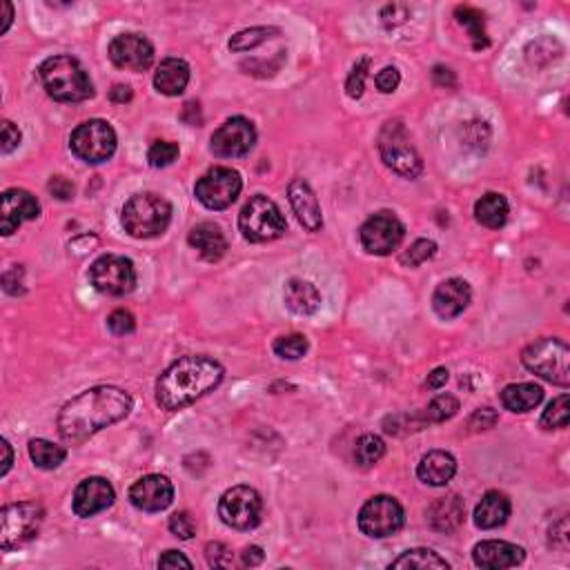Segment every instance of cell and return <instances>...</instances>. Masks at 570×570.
Masks as SVG:
<instances>
[{"label": "cell", "instance_id": "cell-57", "mask_svg": "<svg viewBox=\"0 0 570 570\" xmlns=\"http://www.w3.org/2000/svg\"><path fill=\"white\" fill-rule=\"evenodd\" d=\"M0 9H3V27H0V34H7V29L12 27L14 23V5L0 3Z\"/></svg>", "mask_w": 570, "mask_h": 570}, {"label": "cell", "instance_id": "cell-27", "mask_svg": "<svg viewBox=\"0 0 570 570\" xmlns=\"http://www.w3.org/2000/svg\"><path fill=\"white\" fill-rule=\"evenodd\" d=\"M189 82V65L181 58H165L154 74V87L165 96H181Z\"/></svg>", "mask_w": 570, "mask_h": 570}, {"label": "cell", "instance_id": "cell-8", "mask_svg": "<svg viewBox=\"0 0 570 570\" xmlns=\"http://www.w3.org/2000/svg\"><path fill=\"white\" fill-rule=\"evenodd\" d=\"M45 510L36 501H21V504L5 506L0 510V548L12 550L27 544L41 530Z\"/></svg>", "mask_w": 570, "mask_h": 570}, {"label": "cell", "instance_id": "cell-23", "mask_svg": "<svg viewBox=\"0 0 570 570\" xmlns=\"http://www.w3.org/2000/svg\"><path fill=\"white\" fill-rule=\"evenodd\" d=\"M188 243L203 256V259L214 263L223 259L227 252V238L217 223H198L188 234Z\"/></svg>", "mask_w": 570, "mask_h": 570}, {"label": "cell", "instance_id": "cell-53", "mask_svg": "<svg viewBox=\"0 0 570 570\" xmlns=\"http://www.w3.org/2000/svg\"><path fill=\"white\" fill-rule=\"evenodd\" d=\"M263 548L261 546H247L246 550H243V566H259V564L263 562Z\"/></svg>", "mask_w": 570, "mask_h": 570}, {"label": "cell", "instance_id": "cell-29", "mask_svg": "<svg viewBox=\"0 0 570 570\" xmlns=\"http://www.w3.org/2000/svg\"><path fill=\"white\" fill-rule=\"evenodd\" d=\"M544 390L537 383H510L501 392V403L510 412H528L542 403Z\"/></svg>", "mask_w": 570, "mask_h": 570}, {"label": "cell", "instance_id": "cell-50", "mask_svg": "<svg viewBox=\"0 0 570 570\" xmlns=\"http://www.w3.org/2000/svg\"><path fill=\"white\" fill-rule=\"evenodd\" d=\"M47 188H50V192L56 198H61V201H70V198L74 197V183L65 177H52Z\"/></svg>", "mask_w": 570, "mask_h": 570}, {"label": "cell", "instance_id": "cell-37", "mask_svg": "<svg viewBox=\"0 0 570 570\" xmlns=\"http://www.w3.org/2000/svg\"><path fill=\"white\" fill-rule=\"evenodd\" d=\"M457 411H459V401H457L452 394H440V397H435L428 403L426 412H423V421L428 423L448 421V419L457 415Z\"/></svg>", "mask_w": 570, "mask_h": 570}, {"label": "cell", "instance_id": "cell-33", "mask_svg": "<svg viewBox=\"0 0 570 570\" xmlns=\"http://www.w3.org/2000/svg\"><path fill=\"white\" fill-rule=\"evenodd\" d=\"M29 457L38 468L43 470H53L65 461L67 450L63 446H56V443L47 441V440H32L29 441Z\"/></svg>", "mask_w": 570, "mask_h": 570}, {"label": "cell", "instance_id": "cell-15", "mask_svg": "<svg viewBox=\"0 0 570 570\" xmlns=\"http://www.w3.org/2000/svg\"><path fill=\"white\" fill-rule=\"evenodd\" d=\"M256 143V130L255 123L243 116H234L227 119L212 134V152L221 159H238L252 152Z\"/></svg>", "mask_w": 570, "mask_h": 570}, {"label": "cell", "instance_id": "cell-5", "mask_svg": "<svg viewBox=\"0 0 570 570\" xmlns=\"http://www.w3.org/2000/svg\"><path fill=\"white\" fill-rule=\"evenodd\" d=\"M521 362L530 372L555 386L568 388L570 383V348L562 339H539L521 354Z\"/></svg>", "mask_w": 570, "mask_h": 570}, {"label": "cell", "instance_id": "cell-36", "mask_svg": "<svg viewBox=\"0 0 570 570\" xmlns=\"http://www.w3.org/2000/svg\"><path fill=\"white\" fill-rule=\"evenodd\" d=\"M570 421V408H568V394H562V397L553 399L548 403V408L542 415V426L546 430H564L568 428Z\"/></svg>", "mask_w": 570, "mask_h": 570}, {"label": "cell", "instance_id": "cell-46", "mask_svg": "<svg viewBox=\"0 0 570 570\" xmlns=\"http://www.w3.org/2000/svg\"><path fill=\"white\" fill-rule=\"evenodd\" d=\"M497 419L499 417H497L493 408H479V411H475V415L470 417L468 426H470L472 430H490L497 423Z\"/></svg>", "mask_w": 570, "mask_h": 570}, {"label": "cell", "instance_id": "cell-7", "mask_svg": "<svg viewBox=\"0 0 570 570\" xmlns=\"http://www.w3.org/2000/svg\"><path fill=\"white\" fill-rule=\"evenodd\" d=\"M379 154L394 174L403 179H417L423 169V160L412 145L411 134L399 121H390L379 134Z\"/></svg>", "mask_w": 570, "mask_h": 570}, {"label": "cell", "instance_id": "cell-14", "mask_svg": "<svg viewBox=\"0 0 570 570\" xmlns=\"http://www.w3.org/2000/svg\"><path fill=\"white\" fill-rule=\"evenodd\" d=\"M359 237H362V246L368 255L388 256L401 246L406 227L392 212H379L363 223Z\"/></svg>", "mask_w": 570, "mask_h": 570}, {"label": "cell", "instance_id": "cell-47", "mask_svg": "<svg viewBox=\"0 0 570 570\" xmlns=\"http://www.w3.org/2000/svg\"><path fill=\"white\" fill-rule=\"evenodd\" d=\"M3 287L7 295H23V267L21 266H12L7 272L3 275Z\"/></svg>", "mask_w": 570, "mask_h": 570}, {"label": "cell", "instance_id": "cell-20", "mask_svg": "<svg viewBox=\"0 0 570 570\" xmlns=\"http://www.w3.org/2000/svg\"><path fill=\"white\" fill-rule=\"evenodd\" d=\"M472 559H475V564L479 568H488V570L515 568L526 559V550L517 544L488 539V542H481L475 546V550H472Z\"/></svg>", "mask_w": 570, "mask_h": 570}, {"label": "cell", "instance_id": "cell-54", "mask_svg": "<svg viewBox=\"0 0 570 570\" xmlns=\"http://www.w3.org/2000/svg\"><path fill=\"white\" fill-rule=\"evenodd\" d=\"M448 382V370L446 368H435L426 379V388L428 390H441Z\"/></svg>", "mask_w": 570, "mask_h": 570}, {"label": "cell", "instance_id": "cell-19", "mask_svg": "<svg viewBox=\"0 0 570 570\" xmlns=\"http://www.w3.org/2000/svg\"><path fill=\"white\" fill-rule=\"evenodd\" d=\"M114 499L116 493L110 481L103 479V477H90V479L78 484L74 493V513L82 519L94 517V515L110 508Z\"/></svg>", "mask_w": 570, "mask_h": 570}, {"label": "cell", "instance_id": "cell-55", "mask_svg": "<svg viewBox=\"0 0 570 570\" xmlns=\"http://www.w3.org/2000/svg\"><path fill=\"white\" fill-rule=\"evenodd\" d=\"M110 99L114 101V103H128V101H131L130 85H114V87H111Z\"/></svg>", "mask_w": 570, "mask_h": 570}, {"label": "cell", "instance_id": "cell-11", "mask_svg": "<svg viewBox=\"0 0 570 570\" xmlns=\"http://www.w3.org/2000/svg\"><path fill=\"white\" fill-rule=\"evenodd\" d=\"M406 521L401 504L390 495L372 497L365 501L362 513H359V528L363 535L372 539H386L399 533Z\"/></svg>", "mask_w": 570, "mask_h": 570}, {"label": "cell", "instance_id": "cell-48", "mask_svg": "<svg viewBox=\"0 0 570 570\" xmlns=\"http://www.w3.org/2000/svg\"><path fill=\"white\" fill-rule=\"evenodd\" d=\"M382 18H383V25L394 27L399 23H403L406 18H411V9L406 5H386L382 9Z\"/></svg>", "mask_w": 570, "mask_h": 570}, {"label": "cell", "instance_id": "cell-40", "mask_svg": "<svg viewBox=\"0 0 570 570\" xmlns=\"http://www.w3.org/2000/svg\"><path fill=\"white\" fill-rule=\"evenodd\" d=\"M370 65H372V61H370V58H362V61L354 63L353 72H350L348 81H345V92H348L350 99H362L363 96L365 78H368Z\"/></svg>", "mask_w": 570, "mask_h": 570}, {"label": "cell", "instance_id": "cell-4", "mask_svg": "<svg viewBox=\"0 0 570 570\" xmlns=\"http://www.w3.org/2000/svg\"><path fill=\"white\" fill-rule=\"evenodd\" d=\"M125 232L134 238H156L168 230L172 221V206L165 197L154 192L134 194L123 208Z\"/></svg>", "mask_w": 570, "mask_h": 570}, {"label": "cell", "instance_id": "cell-9", "mask_svg": "<svg viewBox=\"0 0 570 570\" xmlns=\"http://www.w3.org/2000/svg\"><path fill=\"white\" fill-rule=\"evenodd\" d=\"M70 148L85 163H105L116 152V131L101 119L87 121L72 131Z\"/></svg>", "mask_w": 570, "mask_h": 570}, {"label": "cell", "instance_id": "cell-43", "mask_svg": "<svg viewBox=\"0 0 570 570\" xmlns=\"http://www.w3.org/2000/svg\"><path fill=\"white\" fill-rule=\"evenodd\" d=\"M169 530L179 539H192L197 535V521L189 517V513H174L169 517Z\"/></svg>", "mask_w": 570, "mask_h": 570}, {"label": "cell", "instance_id": "cell-56", "mask_svg": "<svg viewBox=\"0 0 570 570\" xmlns=\"http://www.w3.org/2000/svg\"><path fill=\"white\" fill-rule=\"evenodd\" d=\"M0 446H3V468H0V477H5L9 472V468H12V464H14V452H12V446H9L7 440L0 441Z\"/></svg>", "mask_w": 570, "mask_h": 570}, {"label": "cell", "instance_id": "cell-26", "mask_svg": "<svg viewBox=\"0 0 570 570\" xmlns=\"http://www.w3.org/2000/svg\"><path fill=\"white\" fill-rule=\"evenodd\" d=\"M510 499L499 490H488L475 508V524L481 530H493L504 526L510 517Z\"/></svg>", "mask_w": 570, "mask_h": 570}, {"label": "cell", "instance_id": "cell-49", "mask_svg": "<svg viewBox=\"0 0 570 570\" xmlns=\"http://www.w3.org/2000/svg\"><path fill=\"white\" fill-rule=\"evenodd\" d=\"M21 130L12 121H3V154L14 152L21 145Z\"/></svg>", "mask_w": 570, "mask_h": 570}, {"label": "cell", "instance_id": "cell-39", "mask_svg": "<svg viewBox=\"0 0 570 570\" xmlns=\"http://www.w3.org/2000/svg\"><path fill=\"white\" fill-rule=\"evenodd\" d=\"M437 255V243L430 241V238H419L411 246V250L403 252L401 263L406 267H419L421 263L430 261L432 256Z\"/></svg>", "mask_w": 570, "mask_h": 570}, {"label": "cell", "instance_id": "cell-38", "mask_svg": "<svg viewBox=\"0 0 570 570\" xmlns=\"http://www.w3.org/2000/svg\"><path fill=\"white\" fill-rule=\"evenodd\" d=\"M310 343L304 334H287V337H279L272 345L276 357L281 359H290V362H296V359L304 357L308 353Z\"/></svg>", "mask_w": 570, "mask_h": 570}, {"label": "cell", "instance_id": "cell-30", "mask_svg": "<svg viewBox=\"0 0 570 570\" xmlns=\"http://www.w3.org/2000/svg\"><path fill=\"white\" fill-rule=\"evenodd\" d=\"M508 201L506 197L497 192H488L475 203V218L481 223L484 227H490V230H499V227L506 226L508 221Z\"/></svg>", "mask_w": 570, "mask_h": 570}, {"label": "cell", "instance_id": "cell-42", "mask_svg": "<svg viewBox=\"0 0 570 570\" xmlns=\"http://www.w3.org/2000/svg\"><path fill=\"white\" fill-rule=\"evenodd\" d=\"M107 325H110V330L114 334H119V337H125V334H131L136 328V321H134V314L128 310H114L110 314V319H107Z\"/></svg>", "mask_w": 570, "mask_h": 570}, {"label": "cell", "instance_id": "cell-6", "mask_svg": "<svg viewBox=\"0 0 570 570\" xmlns=\"http://www.w3.org/2000/svg\"><path fill=\"white\" fill-rule=\"evenodd\" d=\"M238 230L250 243H267L284 237L287 221L281 208L272 198L259 194L243 206L241 214H238Z\"/></svg>", "mask_w": 570, "mask_h": 570}, {"label": "cell", "instance_id": "cell-28", "mask_svg": "<svg viewBox=\"0 0 570 570\" xmlns=\"http://www.w3.org/2000/svg\"><path fill=\"white\" fill-rule=\"evenodd\" d=\"M285 305L295 314L310 316L321 308V292L316 290L314 284L304 279H292L285 284Z\"/></svg>", "mask_w": 570, "mask_h": 570}, {"label": "cell", "instance_id": "cell-13", "mask_svg": "<svg viewBox=\"0 0 570 570\" xmlns=\"http://www.w3.org/2000/svg\"><path fill=\"white\" fill-rule=\"evenodd\" d=\"M90 281L99 292L110 296L130 295L136 287L134 263L119 255H105L90 267Z\"/></svg>", "mask_w": 570, "mask_h": 570}, {"label": "cell", "instance_id": "cell-25", "mask_svg": "<svg viewBox=\"0 0 570 570\" xmlns=\"http://www.w3.org/2000/svg\"><path fill=\"white\" fill-rule=\"evenodd\" d=\"M457 475V459L446 450H432L421 457L417 466V477L428 486H446Z\"/></svg>", "mask_w": 570, "mask_h": 570}, {"label": "cell", "instance_id": "cell-1", "mask_svg": "<svg viewBox=\"0 0 570 570\" xmlns=\"http://www.w3.org/2000/svg\"><path fill=\"white\" fill-rule=\"evenodd\" d=\"M131 397L114 386H99L81 392L63 406L58 432L65 441L81 443L131 412Z\"/></svg>", "mask_w": 570, "mask_h": 570}, {"label": "cell", "instance_id": "cell-2", "mask_svg": "<svg viewBox=\"0 0 570 570\" xmlns=\"http://www.w3.org/2000/svg\"><path fill=\"white\" fill-rule=\"evenodd\" d=\"M223 365L201 354L181 357L156 382V403L163 411H183L223 382Z\"/></svg>", "mask_w": 570, "mask_h": 570}, {"label": "cell", "instance_id": "cell-24", "mask_svg": "<svg viewBox=\"0 0 570 570\" xmlns=\"http://www.w3.org/2000/svg\"><path fill=\"white\" fill-rule=\"evenodd\" d=\"M428 524L440 533H455L466 519V504L459 495H448L437 499L428 508Z\"/></svg>", "mask_w": 570, "mask_h": 570}, {"label": "cell", "instance_id": "cell-18", "mask_svg": "<svg viewBox=\"0 0 570 570\" xmlns=\"http://www.w3.org/2000/svg\"><path fill=\"white\" fill-rule=\"evenodd\" d=\"M130 501L145 513H160L174 501V486L168 477L148 475L131 486Z\"/></svg>", "mask_w": 570, "mask_h": 570}, {"label": "cell", "instance_id": "cell-16", "mask_svg": "<svg viewBox=\"0 0 570 570\" xmlns=\"http://www.w3.org/2000/svg\"><path fill=\"white\" fill-rule=\"evenodd\" d=\"M110 58L121 70L145 72L154 63V45L140 34H121L110 43Z\"/></svg>", "mask_w": 570, "mask_h": 570}, {"label": "cell", "instance_id": "cell-45", "mask_svg": "<svg viewBox=\"0 0 570 570\" xmlns=\"http://www.w3.org/2000/svg\"><path fill=\"white\" fill-rule=\"evenodd\" d=\"M374 82H377V90L382 94H392L399 87V82H401V74H399L397 67H383L377 78H374Z\"/></svg>", "mask_w": 570, "mask_h": 570}, {"label": "cell", "instance_id": "cell-22", "mask_svg": "<svg viewBox=\"0 0 570 570\" xmlns=\"http://www.w3.org/2000/svg\"><path fill=\"white\" fill-rule=\"evenodd\" d=\"M472 290L464 279H448L432 295V308L441 319H455L470 305Z\"/></svg>", "mask_w": 570, "mask_h": 570}, {"label": "cell", "instance_id": "cell-44", "mask_svg": "<svg viewBox=\"0 0 570 570\" xmlns=\"http://www.w3.org/2000/svg\"><path fill=\"white\" fill-rule=\"evenodd\" d=\"M206 557H208V564L212 568H227V566H232V562H234L232 550L221 542L208 544L206 546Z\"/></svg>", "mask_w": 570, "mask_h": 570}, {"label": "cell", "instance_id": "cell-41", "mask_svg": "<svg viewBox=\"0 0 570 570\" xmlns=\"http://www.w3.org/2000/svg\"><path fill=\"white\" fill-rule=\"evenodd\" d=\"M177 159L179 145L172 143V140H156L148 152V160L152 168H168V165H172Z\"/></svg>", "mask_w": 570, "mask_h": 570}, {"label": "cell", "instance_id": "cell-21", "mask_svg": "<svg viewBox=\"0 0 570 570\" xmlns=\"http://www.w3.org/2000/svg\"><path fill=\"white\" fill-rule=\"evenodd\" d=\"M287 198H290V206L301 226L308 232H319L324 226V217H321V206L310 185L304 179H295L287 188Z\"/></svg>", "mask_w": 570, "mask_h": 570}, {"label": "cell", "instance_id": "cell-51", "mask_svg": "<svg viewBox=\"0 0 570 570\" xmlns=\"http://www.w3.org/2000/svg\"><path fill=\"white\" fill-rule=\"evenodd\" d=\"M159 568H192V562L183 553H179V550H168L159 559Z\"/></svg>", "mask_w": 570, "mask_h": 570}, {"label": "cell", "instance_id": "cell-17", "mask_svg": "<svg viewBox=\"0 0 570 570\" xmlns=\"http://www.w3.org/2000/svg\"><path fill=\"white\" fill-rule=\"evenodd\" d=\"M41 214V203L32 192L21 188H12L3 194L0 206V232L5 237L14 234L25 221H34Z\"/></svg>", "mask_w": 570, "mask_h": 570}, {"label": "cell", "instance_id": "cell-52", "mask_svg": "<svg viewBox=\"0 0 570 570\" xmlns=\"http://www.w3.org/2000/svg\"><path fill=\"white\" fill-rule=\"evenodd\" d=\"M432 78H435V82L440 87H455L457 85L455 72L448 70V67H443V65L435 67V72H432Z\"/></svg>", "mask_w": 570, "mask_h": 570}, {"label": "cell", "instance_id": "cell-32", "mask_svg": "<svg viewBox=\"0 0 570 570\" xmlns=\"http://www.w3.org/2000/svg\"><path fill=\"white\" fill-rule=\"evenodd\" d=\"M455 16L459 25H464L468 29L472 38V47L475 50H484L488 47V34H486V18L479 9L468 7V5H461V7L455 9Z\"/></svg>", "mask_w": 570, "mask_h": 570}, {"label": "cell", "instance_id": "cell-35", "mask_svg": "<svg viewBox=\"0 0 570 570\" xmlns=\"http://www.w3.org/2000/svg\"><path fill=\"white\" fill-rule=\"evenodd\" d=\"M272 34H279V29L275 27H250V29H243V32L234 34L230 38V50L232 52H247V50H255L256 45L266 43Z\"/></svg>", "mask_w": 570, "mask_h": 570}, {"label": "cell", "instance_id": "cell-3", "mask_svg": "<svg viewBox=\"0 0 570 570\" xmlns=\"http://www.w3.org/2000/svg\"><path fill=\"white\" fill-rule=\"evenodd\" d=\"M43 87L58 103H81L94 96V85L82 70L81 63L72 56H52L38 67Z\"/></svg>", "mask_w": 570, "mask_h": 570}, {"label": "cell", "instance_id": "cell-10", "mask_svg": "<svg viewBox=\"0 0 570 570\" xmlns=\"http://www.w3.org/2000/svg\"><path fill=\"white\" fill-rule=\"evenodd\" d=\"M263 499L250 486H234L218 501V517L234 530H252L261 524Z\"/></svg>", "mask_w": 570, "mask_h": 570}, {"label": "cell", "instance_id": "cell-31", "mask_svg": "<svg viewBox=\"0 0 570 570\" xmlns=\"http://www.w3.org/2000/svg\"><path fill=\"white\" fill-rule=\"evenodd\" d=\"M390 568H403V570H428V568H450L446 559L440 557L435 550L430 548H412L406 550L399 559L390 564Z\"/></svg>", "mask_w": 570, "mask_h": 570}, {"label": "cell", "instance_id": "cell-12", "mask_svg": "<svg viewBox=\"0 0 570 570\" xmlns=\"http://www.w3.org/2000/svg\"><path fill=\"white\" fill-rule=\"evenodd\" d=\"M243 189L241 174L232 168H212L197 181L194 194L208 209H226L238 198Z\"/></svg>", "mask_w": 570, "mask_h": 570}, {"label": "cell", "instance_id": "cell-34", "mask_svg": "<svg viewBox=\"0 0 570 570\" xmlns=\"http://www.w3.org/2000/svg\"><path fill=\"white\" fill-rule=\"evenodd\" d=\"M386 455V443L377 435H363L354 448V461L362 468H372Z\"/></svg>", "mask_w": 570, "mask_h": 570}]
</instances>
